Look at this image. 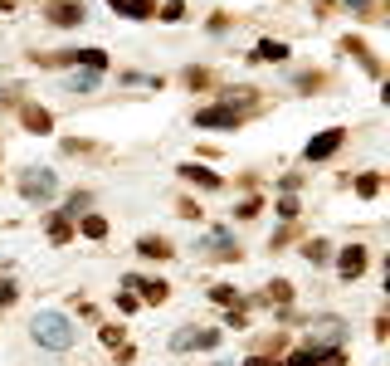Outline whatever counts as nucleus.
<instances>
[{"label": "nucleus", "instance_id": "obj_18", "mask_svg": "<svg viewBox=\"0 0 390 366\" xmlns=\"http://www.w3.org/2000/svg\"><path fill=\"white\" fill-rule=\"evenodd\" d=\"M93 84H98V74H93V69H83V74H74V79H69V89H74V93H88Z\"/></svg>", "mask_w": 390, "mask_h": 366}, {"label": "nucleus", "instance_id": "obj_8", "mask_svg": "<svg viewBox=\"0 0 390 366\" xmlns=\"http://www.w3.org/2000/svg\"><path fill=\"white\" fill-rule=\"evenodd\" d=\"M117 15H127V20H152L156 15V0H107Z\"/></svg>", "mask_w": 390, "mask_h": 366}, {"label": "nucleus", "instance_id": "obj_1", "mask_svg": "<svg viewBox=\"0 0 390 366\" xmlns=\"http://www.w3.org/2000/svg\"><path fill=\"white\" fill-rule=\"evenodd\" d=\"M29 332H34V342L49 347V352H69V347H74V322H69L64 313H34Z\"/></svg>", "mask_w": 390, "mask_h": 366}, {"label": "nucleus", "instance_id": "obj_24", "mask_svg": "<svg viewBox=\"0 0 390 366\" xmlns=\"http://www.w3.org/2000/svg\"><path fill=\"white\" fill-rule=\"evenodd\" d=\"M269 293H274V303H288V298H292V288H288V283H283V278H278V283H274Z\"/></svg>", "mask_w": 390, "mask_h": 366}, {"label": "nucleus", "instance_id": "obj_16", "mask_svg": "<svg viewBox=\"0 0 390 366\" xmlns=\"http://www.w3.org/2000/svg\"><path fill=\"white\" fill-rule=\"evenodd\" d=\"M79 230H83L88 240H102V235H107V220H102V215H83V220H79Z\"/></svg>", "mask_w": 390, "mask_h": 366}, {"label": "nucleus", "instance_id": "obj_6", "mask_svg": "<svg viewBox=\"0 0 390 366\" xmlns=\"http://www.w3.org/2000/svg\"><path fill=\"white\" fill-rule=\"evenodd\" d=\"M49 20H54V25H83L88 10H83L79 0H54V5H49Z\"/></svg>", "mask_w": 390, "mask_h": 366}, {"label": "nucleus", "instance_id": "obj_10", "mask_svg": "<svg viewBox=\"0 0 390 366\" xmlns=\"http://www.w3.org/2000/svg\"><path fill=\"white\" fill-rule=\"evenodd\" d=\"M127 288H137V293H142V298H147V303H161V298H166V293H171V288H166V283H161V278H156V283H152V278H127Z\"/></svg>", "mask_w": 390, "mask_h": 366}, {"label": "nucleus", "instance_id": "obj_25", "mask_svg": "<svg viewBox=\"0 0 390 366\" xmlns=\"http://www.w3.org/2000/svg\"><path fill=\"white\" fill-rule=\"evenodd\" d=\"M278 215H283V220H292V215H297V200H292V195H283V200H278Z\"/></svg>", "mask_w": 390, "mask_h": 366}, {"label": "nucleus", "instance_id": "obj_2", "mask_svg": "<svg viewBox=\"0 0 390 366\" xmlns=\"http://www.w3.org/2000/svg\"><path fill=\"white\" fill-rule=\"evenodd\" d=\"M20 195L44 205V200H54V195H59V176H54L49 166H29V171L20 176Z\"/></svg>", "mask_w": 390, "mask_h": 366}, {"label": "nucleus", "instance_id": "obj_3", "mask_svg": "<svg viewBox=\"0 0 390 366\" xmlns=\"http://www.w3.org/2000/svg\"><path fill=\"white\" fill-rule=\"evenodd\" d=\"M342 137H347L342 127H327V132H317V137L307 142V162H327V157L342 147Z\"/></svg>", "mask_w": 390, "mask_h": 366}, {"label": "nucleus", "instance_id": "obj_5", "mask_svg": "<svg viewBox=\"0 0 390 366\" xmlns=\"http://www.w3.org/2000/svg\"><path fill=\"white\" fill-rule=\"evenodd\" d=\"M195 127H239V107H200L195 112Z\"/></svg>", "mask_w": 390, "mask_h": 366}, {"label": "nucleus", "instance_id": "obj_15", "mask_svg": "<svg viewBox=\"0 0 390 366\" xmlns=\"http://www.w3.org/2000/svg\"><path fill=\"white\" fill-rule=\"evenodd\" d=\"M25 127H29V132H49V127H54V117H49L44 107H25Z\"/></svg>", "mask_w": 390, "mask_h": 366}, {"label": "nucleus", "instance_id": "obj_19", "mask_svg": "<svg viewBox=\"0 0 390 366\" xmlns=\"http://www.w3.org/2000/svg\"><path fill=\"white\" fill-rule=\"evenodd\" d=\"M161 20H166V25L186 20V5H181V0H166V5H161Z\"/></svg>", "mask_w": 390, "mask_h": 366}, {"label": "nucleus", "instance_id": "obj_28", "mask_svg": "<svg viewBox=\"0 0 390 366\" xmlns=\"http://www.w3.org/2000/svg\"><path fill=\"white\" fill-rule=\"evenodd\" d=\"M244 366H278V362H274V357H249Z\"/></svg>", "mask_w": 390, "mask_h": 366}, {"label": "nucleus", "instance_id": "obj_23", "mask_svg": "<svg viewBox=\"0 0 390 366\" xmlns=\"http://www.w3.org/2000/svg\"><path fill=\"white\" fill-rule=\"evenodd\" d=\"M15 298H20V293H15V283H10V278H0V308H10Z\"/></svg>", "mask_w": 390, "mask_h": 366}, {"label": "nucleus", "instance_id": "obj_12", "mask_svg": "<svg viewBox=\"0 0 390 366\" xmlns=\"http://www.w3.org/2000/svg\"><path fill=\"white\" fill-rule=\"evenodd\" d=\"M181 176H186V181H195V185H205V190H215V185H220V176H215L210 166H195V162H186V166H181Z\"/></svg>", "mask_w": 390, "mask_h": 366}, {"label": "nucleus", "instance_id": "obj_31", "mask_svg": "<svg viewBox=\"0 0 390 366\" xmlns=\"http://www.w3.org/2000/svg\"><path fill=\"white\" fill-rule=\"evenodd\" d=\"M0 10H15V0H0Z\"/></svg>", "mask_w": 390, "mask_h": 366}, {"label": "nucleus", "instance_id": "obj_4", "mask_svg": "<svg viewBox=\"0 0 390 366\" xmlns=\"http://www.w3.org/2000/svg\"><path fill=\"white\" fill-rule=\"evenodd\" d=\"M220 342V332H210V327H181L176 337H171V347L176 352H191V347H215Z\"/></svg>", "mask_w": 390, "mask_h": 366}, {"label": "nucleus", "instance_id": "obj_20", "mask_svg": "<svg viewBox=\"0 0 390 366\" xmlns=\"http://www.w3.org/2000/svg\"><path fill=\"white\" fill-rule=\"evenodd\" d=\"M376 190H381V181H376V176H356V195H361V200H371Z\"/></svg>", "mask_w": 390, "mask_h": 366}, {"label": "nucleus", "instance_id": "obj_14", "mask_svg": "<svg viewBox=\"0 0 390 366\" xmlns=\"http://www.w3.org/2000/svg\"><path fill=\"white\" fill-rule=\"evenodd\" d=\"M322 357H327V352H322L317 342H307V347H297L288 357V366H322Z\"/></svg>", "mask_w": 390, "mask_h": 366}, {"label": "nucleus", "instance_id": "obj_27", "mask_svg": "<svg viewBox=\"0 0 390 366\" xmlns=\"http://www.w3.org/2000/svg\"><path fill=\"white\" fill-rule=\"evenodd\" d=\"M186 84H191V89H205V84H210V74H200V69H191V74H186Z\"/></svg>", "mask_w": 390, "mask_h": 366}, {"label": "nucleus", "instance_id": "obj_13", "mask_svg": "<svg viewBox=\"0 0 390 366\" xmlns=\"http://www.w3.org/2000/svg\"><path fill=\"white\" fill-rule=\"evenodd\" d=\"M254 59H259V64H278V59H288V44H278V39H264V44L254 49Z\"/></svg>", "mask_w": 390, "mask_h": 366}, {"label": "nucleus", "instance_id": "obj_29", "mask_svg": "<svg viewBox=\"0 0 390 366\" xmlns=\"http://www.w3.org/2000/svg\"><path fill=\"white\" fill-rule=\"evenodd\" d=\"M0 103H15V89H0Z\"/></svg>", "mask_w": 390, "mask_h": 366}, {"label": "nucleus", "instance_id": "obj_7", "mask_svg": "<svg viewBox=\"0 0 390 366\" xmlns=\"http://www.w3.org/2000/svg\"><path fill=\"white\" fill-rule=\"evenodd\" d=\"M337 274H342V278H361V274H366V249H361V244L342 249V259H337Z\"/></svg>", "mask_w": 390, "mask_h": 366}, {"label": "nucleus", "instance_id": "obj_17", "mask_svg": "<svg viewBox=\"0 0 390 366\" xmlns=\"http://www.w3.org/2000/svg\"><path fill=\"white\" fill-rule=\"evenodd\" d=\"M302 254H307L312 264H327V259H332V244H327V240H307V249H302Z\"/></svg>", "mask_w": 390, "mask_h": 366}, {"label": "nucleus", "instance_id": "obj_9", "mask_svg": "<svg viewBox=\"0 0 390 366\" xmlns=\"http://www.w3.org/2000/svg\"><path fill=\"white\" fill-rule=\"evenodd\" d=\"M205 249H210V259H239V249H234V240H229L224 230H215V235L205 240Z\"/></svg>", "mask_w": 390, "mask_h": 366}, {"label": "nucleus", "instance_id": "obj_30", "mask_svg": "<svg viewBox=\"0 0 390 366\" xmlns=\"http://www.w3.org/2000/svg\"><path fill=\"white\" fill-rule=\"evenodd\" d=\"M347 5H351V10H366V0H347Z\"/></svg>", "mask_w": 390, "mask_h": 366}, {"label": "nucleus", "instance_id": "obj_22", "mask_svg": "<svg viewBox=\"0 0 390 366\" xmlns=\"http://www.w3.org/2000/svg\"><path fill=\"white\" fill-rule=\"evenodd\" d=\"M210 298H215L220 308H234V288H224V283H220V288H210Z\"/></svg>", "mask_w": 390, "mask_h": 366}, {"label": "nucleus", "instance_id": "obj_11", "mask_svg": "<svg viewBox=\"0 0 390 366\" xmlns=\"http://www.w3.org/2000/svg\"><path fill=\"white\" fill-rule=\"evenodd\" d=\"M137 254H147V259H171V244L156 240V235H142V240H137Z\"/></svg>", "mask_w": 390, "mask_h": 366}, {"label": "nucleus", "instance_id": "obj_21", "mask_svg": "<svg viewBox=\"0 0 390 366\" xmlns=\"http://www.w3.org/2000/svg\"><path fill=\"white\" fill-rule=\"evenodd\" d=\"M69 235H74V225H69V220H54V225H49V240H54V244H64Z\"/></svg>", "mask_w": 390, "mask_h": 366}, {"label": "nucleus", "instance_id": "obj_26", "mask_svg": "<svg viewBox=\"0 0 390 366\" xmlns=\"http://www.w3.org/2000/svg\"><path fill=\"white\" fill-rule=\"evenodd\" d=\"M98 337H102V347H117V342H122V332H117V327H102Z\"/></svg>", "mask_w": 390, "mask_h": 366}]
</instances>
